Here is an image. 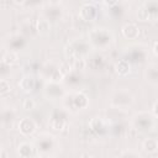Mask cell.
I'll return each mask as SVG.
<instances>
[{
	"mask_svg": "<svg viewBox=\"0 0 158 158\" xmlns=\"http://www.w3.org/2000/svg\"><path fill=\"white\" fill-rule=\"evenodd\" d=\"M72 67L74 68V69H77V70H81V69H84L85 67H86V62H85V59H83V58H73V64H72Z\"/></svg>",
	"mask_w": 158,
	"mask_h": 158,
	"instance_id": "e0dca14e",
	"label": "cell"
},
{
	"mask_svg": "<svg viewBox=\"0 0 158 158\" xmlns=\"http://www.w3.org/2000/svg\"><path fill=\"white\" fill-rule=\"evenodd\" d=\"M122 35L127 40H137L139 36V28L136 23H126L122 26Z\"/></svg>",
	"mask_w": 158,
	"mask_h": 158,
	"instance_id": "8992f818",
	"label": "cell"
},
{
	"mask_svg": "<svg viewBox=\"0 0 158 158\" xmlns=\"http://www.w3.org/2000/svg\"><path fill=\"white\" fill-rule=\"evenodd\" d=\"M80 158H93V157H91V156H90L89 153H83Z\"/></svg>",
	"mask_w": 158,
	"mask_h": 158,
	"instance_id": "603a6c76",
	"label": "cell"
},
{
	"mask_svg": "<svg viewBox=\"0 0 158 158\" xmlns=\"http://www.w3.org/2000/svg\"><path fill=\"white\" fill-rule=\"evenodd\" d=\"M142 147L146 152L148 153H156L157 149H158V142H157V138L154 137H148L143 141L142 143Z\"/></svg>",
	"mask_w": 158,
	"mask_h": 158,
	"instance_id": "30bf717a",
	"label": "cell"
},
{
	"mask_svg": "<svg viewBox=\"0 0 158 158\" xmlns=\"http://www.w3.org/2000/svg\"><path fill=\"white\" fill-rule=\"evenodd\" d=\"M79 16L81 20L84 21H94L98 17V9L94 4L90 2H85L83 4V6L80 7L79 11Z\"/></svg>",
	"mask_w": 158,
	"mask_h": 158,
	"instance_id": "3957f363",
	"label": "cell"
},
{
	"mask_svg": "<svg viewBox=\"0 0 158 158\" xmlns=\"http://www.w3.org/2000/svg\"><path fill=\"white\" fill-rule=\"evenodd\" d=\"M121 158H139V156L136 153H132V152H126L125 154L121 156Z\"/></svg>",
	"mask_w": 158,
	"mask_h": 158,
	"instance_id": "ffe728a7",
	"label": "cell"
},
{
	"mask_svg": "<svg viewBox=\"0 0 158 158\" xmlns=\"http://www.w3.org/2000/svg\"><path fill=\"white\" fill-rule=\"evenodd\" d=\"M157 44H158V42H157V41H154V43H153V49H152V51H153L154 57H157V54H158V53H157Z\"/></svg>",
	"mask_w": 158,
	"mask_h": 158,
	"instance_id": "7402d4cb",
	"label": "cell"
},
{
	"mask_svg": "<svg viewBox=\"0 0 158 158\" xmlns=\"http://www.w3.org/2000/svg\"><path fill=\"white\" fill-rule=\"evenodd\" d=\"M90 40L98 47H106L112 42L114 37H112V35L109 30L98 27V28H94L90 32Z\"/></svg>",
	"mask_w": 158,
	"mask_h": 158,
	"instance_id": "6da1fadb",
	"label": "cell"
},
{
	"mask_svg": "<svg viewBox=\"0 0 158 158\" xmlns=\"http://www.w3.org/2000/svg\"><path fill=\"white\" fill-rule=\"evenodd\" d=\"M19 85H20V88H21V90H22L23 93H31V91H33V89H35V86H36V81H35L33 77H31V75H25V77L20 80Z\"/></svg>",
	"mask_w": 158,
	"mask_h": 158,
	"instance_id": "52a82bcc",
	"label": "cell"
},
{
	"mask_svg": "<svg viewBox=\"0 0 158 158\" xmlns=\"http://www.w3.org/2000/svg\"><path fill=\"white\" fill-rule=\"evenodd\" d=\"M17 59H19V57H17V54L15 53V52H7L4 57H2V62H4V64H6V65H12V64H15L16 62H17Z\"/></svg>",
	"mask_w": 158,
	"mask_h": 158,
	"instance_id": "2e32d148",
	"label": "cell"
},
{
	"mask_svg": "<svg viewBox=\"0 0 158 158\" xmlns=\"http://www.w3.org/2000/svg\"><path fill=\"white\" fill-rule=\"evenodd\" d=\"M36 128H37L36 122L30 117H25V118L20 120V122H19V131L23 136H30V135L35 133Z\"/></svg>",
	"mask_w": 158,
	"mask_h": 158,
	"instance_id": "277c9868",
	"label": "cell"
},
{
	"mask_svg": "<svg viewBox=\"0 0 158 158\" xmlns=\"http://www.w3.org/2000/svg\"><path fill=\"white\" fill-rule=\"evenodd\" d=\"M137 19L139 20V21H142V22H144V21H153L152 20V16H151V14H149V11L146 9V6L144 5H142V6H139L138 9H137Z\"/></svg>",
	"mask_w": 158,
	"mask_h": 158,
	"instance_id": "4fadbf2b",
	"label": "cell"
},
{
	"mask_svg": "<svg viewBox=\"0 0 158 158\" xmlns=\"http://www.w3.org/2000/svg\"><path fill=\"white\" fill-rule=\"evenodd\" d=\"M133 122L137 130H149L153 126L154 117L149 112H139L135 116Z\"/></svg>",
	"mask_w": 158,
	"mask_h": 158,
	"instance_id": "7a4b0ae2",
	"label": "cell"
},
{
	"mask_svg": "<svg viewBox=\"0 0 158 158\" xmlns=\"http://www.w3.org/2000/svg\"><path fill=\"white\" fill-rule=\"evenodd\" d=\"M152 116L154 118H157V101H154L153 104V107H152Z\"/></svg>",
	"mask_w": 158,
	"mask_h": 158,
	"instance_id": "44dd1931",
	"label": "cell"
},
{
	"mask_svg": "<svg viewBox=\"0 0 158 158\" xmlns=\"http://www.w3.org/2000/svg\"><path fill=\"white\" fill-rule=\"evenodd\" d=\"M65 121L63 118H59V117H52V120L49 121V126L56 130V131H59V130H63L65 127Z\"/></svg>",
	"mask_w": 158,
	"mask_h": 158,
	"instance_id": "9a60e30c",
	"label": "cell"
},
{
	"mask_svg": "<svg viewBox=\"0 0 158 158\" xmlns=\"http://www.w3.org/2000/svg\"><path fill=\"white\" fill-rule=\"evenodd\" d=\"M30 158H41V157H38V156H33V157H30Z\"/></svg>",
	"mask_w": 158,
	"mask_h": 158,
	"instance_id": "cb8c5ba5",
	"label": "cell"
},
{
	"mask_svg": "<svg viewBox=\"0 0 158 158\" xmlns=\"http://www.w3.org/2000/svg\"><path fill=\"white\" fill-rule=\"evenodd\" d=\"M36 107V102H35V100L33 99H31V98H26V99H23V101H22V109H25V110H33Z\"/></svg>",
	"mask_w": 158,
	"mask_h": 158,
	"instance_id": "d6986e66",
	"label": "cell"
},
{
	"mask_svg": "<svg viewBox=\"0 0 158 158\" xmlns=\"http://www.w3.org/2000/svg\"><path fill=\"white\" fill-rule=\"evenodd\" d=\"M11 90V85L6 79H0V95H5L7 93H10Z\"/></svg>",
	"mask_w": 158,
	"mask_h": 158,
	"instance_id": "ac0fdd59",
	"label": "cell"
},
{
	"mask_svg": "<svg viewBox=\"0 0 158 158\" xmlns=\"http://www.w3.org/2000/svg\"><path fill=\"white\" fill-rule=\"evenodd\" d=\"M115 69H116V73H117L118 75L125 77V75H127V74L131 72V64H130V62H128L127 59H120V60L116 63Z\"/></svg>",
	"mask_w": 158,
	"mask_h": 158,
	"instance_id": "9c48e42d",
	"label": "cell"
},
{
	"mask_svg": "<svg viewBox=\"0 0 158 158\" xmlns=\"http://www.w3.org/2000/svg\"><path fill=\"white\" fill-rule=\"evenodd\" d=\"M0 106H1V104H0Z\"/></svg>",
	"mask_w": 158,
	"mask_h": 158,
	"instance_id": "d4e9b609",
	"label": "cell"
},
{
	"mask_svg": "<svg viewBox=\"0 0 158 158\" xmlns=\"http://www.w3.org/2000/svg\"><path fill=\"white\" fill-rule=\"evenodd\" d=\"M37 31L42 36L48 35L51 32V23H49V21L47 19H44V17L38 19V21H37Z\"/></svg>",
	"mask_w": 158,
	"mask_h": 158,
	"instance_id": "8fae6325",
	"label": "cell"
},
{
	"mask_svg": "<svg viewBox=\"0 0 158 158\" xmlns=\"http://www.w3.org/2000/svg\"><path fill=\"white\" fill-rule=\"evenodd\" d=\"M32 153V146L27 142H23L19 146V154L21 158H30Z\"/></svg>",
	"mask_w": 158,
	"mask_h": 158,
	"instance_id": "5bb4252c",
	"label": "cell"
},
{
	"mask_svg": "<svg viewBox=\"0 0 158 158\" xmlns=\"http://www.w3.org/2000/svg\"><path fill=\"white\" fill-rule=\"evenodd\" d=\"M157 79H158V69H157V65L156 64H152V65H148L147 68V80L156 85L157 84Z\"/></svg>",
	"mask_w": 158,
	"mask_h": 158,
	"instance_id": "7c38bea8",
	"label": "cell"
},
{
	"mask_svg": "<svg viewBox=\"0 0 158 158\" xmlns=\"http://www.w3.org/2000/svg\"><path fill=\"white\" fill-rule=\"evenodd\" d=\"M114 96L120 98V100L115 102V105L118 107H125V106H128L133 102V95L127 90H118Z\"/></svg>",
	"mask_w": 158,
	"mask_h": 158,
	"instance_id": "5b68a950",
	"label": "cell"
},
{
	"mask_svg": "<svg viewBox=\"0 0 158 158\" xmlns=\"http://www.w3.org/2000/svg\"><path fill=\"white\" fill-rule=\"evenodd\" d=\"M88 102H89L88 101V96L81 91L77 93L73 96V106L75 109H85L88 106Z\"/></svg>",
	"mask_w": 158,
	"mask_h": 158,
	"instance_id": "ba28073f",
	"label": "cell"
}]
</instances>
